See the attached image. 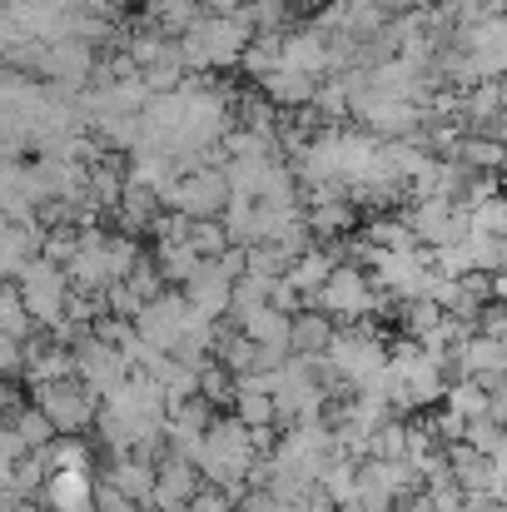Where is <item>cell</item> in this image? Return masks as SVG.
Masks as SVG:
<instances>
[{
  "instance_id": "5bb4252c",
  "label": "cell",
  "mask_w": 507,
  "mask_h": 512,
  "mask_svg": "<svg viewBox=\"0 0 507 512\" xmlns=\"http://www.w3.org/2000/svg\"><path fill=\"white\" fill-rule=\"evenodd\" d=\"M284 65H294V70L324 80V75H329V30H324V25H309V30L284 35Z\"/></svg>"
},
{
  "instance_id": "7c38bea8",
  "label": "cell",
  "mask_w": 507,
  "mask_h": 512,
  "mask_svg": "<svg viewBox=\"0 0 507 512\" xmlns=\"http://www.w3.org/2000/svg\"><path fill=\"white\" fill-rule=\"evenodd\" d=\"M95 478L80 468V473H50L45 488H40V508L45 512H95Z\"/></svg>"
},
{
  "instance_id": "cb8c5ba5",
  "label": "cell",
  "mask_w": 507,
  "mask_h": 512,
  "mask_svg": "<svg viewBox=\"0 0 507 512\" xmlns=\"http://www.w3.org/2000/svg\"><path fill=\"white\" fill-rule=\"evenodd\" d=\"M199 15H204L199 0H150V25L165 30V35H184Z\"/></svg>"
},
{
  "instance_id": "52a82bcc",
  "label": "cell",
  "mask_w": 507,
  "mask_h": 512,
  "mask_svg": "<svg viewBox=\"0 0 507 512\" xmlns=\"http://www.w3.org/2000/svg\"><path fill=\"white\" fill-rule=\"evenodd\" d=\"M229 204V179H224V165H204V170H189L174 179L165 209H179L184 219H219Z\"/></svg>"
},
{
  "instance_id": "f546056e",
  "label": "cell",
  "mask_w": 507,
  "mask_h": 512,
  "mask_svg": "<svg viewBox=\"0 0 507 512\" xmlns=\"http://www.w3.org/2000/svg\"><path fill=\"white\" fill-rule=\"evenodd\" d=\"M125 5H135V0H125Z\"/></svg>"
},
{
  "instance_id": "2e32d148",
  "label": "cell",
  "mask_w": 507,
  "mask_h": 512,
  "mask_svg": "<svg viewBox=\"0 0 507 512\" xmlns=\"http://www.w3.org/2000/svg\"><path fill=\"white\" fill-rule=\"evenodd\" d=\"M259 85H264L269 105H279V110H309V105H314V95H319V80H314V75H304V70H294V65H279V70H274V75H264Z\"/></svg>"
},
{
  "instance_id": "7402d4cb",
  "label": "cell",
  "mask_w": 507,
  "mask_h": 512,
  "mask_svg": "<svg viewBox=\"0 0 507 512\" xmlns=\"http://www.w3.org/2000/svg\"><path fill=\"white\" fill-rule=\"evenodd\" d=\"M234 413H239L254 433L279 428V403H274V393H259V388H239V383H234Z\"/></svg>"
},
{
  "instance_id": "ac0fdd59",
  "label": "cell",
  "mask_w": 507,
  "mask_h": 512,
  "mask_svg": "<svg viewBox=\"0 0 507 512\" xmlns=\"http://www.w3.org/2000/svg\"><path fill=\"white\" fill-rule=\"evenodd\" d=\"M239 329L259 343V348H289L294 314H289V309H279V304H259L254 314H244V319H239Z\"/></svg>"
},
{
  "instance_id": "277c9868",
  "label": "cell",
  "mask_w": 507,
  "mask_h": 512,
  "mask_svg": "<svg viewBox=\"0 0 507 512\" xmlns=\"http://www.w3.org/2000/svg\"><path fill=\"white\" fill-rule=\"evenodd\" d=\"M30 403L45 408L55 433H90L95 413H100V393L80 373H65V378H50V383H30Z\"/></svg>"
},
{
  "instance_id": "484cf974",
  "label": "cell",
  "mask_w": 507,
  "mask_h": 512,
  "mask_svg": "<svg viewBox=\"0 0 507 512\" xmlns=\"http://www.w3.org/2000/svg\"><path fill=\"white\" fill-rule=\"evenodd\" d=\"M503 438H507V428L503 423H493L488 413L468 418V428H463V443H468V448H478V453H488V458L503 448Z\"/></svg>"
},
{
  "instance_id": "83f0119b",
  "label": "cell",
  "mask_w": 507,
  "mask_h": 512,
  "mask_svg": "<svg viewBox=\"0 0 507 512\" xmlns=\"http://www.w3.org/2000/svg\"><path fill=\"white\" fill-rule=\"evenodd\" d=\"M95 512H145V503H135V498L115 493L110 483H100V488H95Z\"/></svg>"
},
{
  "instance_id": "3957f363",
  "label": "cell",
  "mask_w": 507,
  "mask_h": 512,
  "mask_svg": "<svg viewBox=\"0 0 507 512\" xmlns=\"http://www.w3.org/2000/svg\"><path fill=\"white\" fill-rule=\"evenodd\" d=\"M15 294H20L25 314H30L40 329H55V324L65 319V304H70L75 284H70L65 264H55V259H45V254H30L25 269L15 274Z\"/></svg>"
},
{
  "instance_id": "d6986e66",
  "label": "cell",
  "mask_w": 507,
  "mask_h": 512,
  "mask_svg": "<svg viewBox=\"0 0 507 512\" xmlns=\"http://www.w3.org/2000/svg\"><path fill=\"white\" fill-rule=\"evenodd\" d=\"M334 329L338 324L324 309L304 304V309L294 314V329H289V353H324V348L334 343Z\"/></svg>"
},
{
  "instance_id": "6da1fadb",
  "label": "cell",
  "mask_w": 507,
  "mask_h": 512,
  "mask_svg": "<svg viewBox=\"0 0 507 512\" xmlns=\"http://www.w3.org/2000/svg\"><path fill=\"white\" fill-rule=\"evenodd\" d=\"M269 448V433H254L239 413L234 418H214L204 428V453H199V473L204 483L214 488H229L234 498L249 488V473H254V458Z\"/></svg>"
},
{
  "instance_id": "8992f818",
  "label": "cell",
  "mask_w": 507,
  "mask_h": 512,
  "mask_svg": "<svg viewBox=\"0 0 507 512\" xmlns=\"http://www.w3.org/2000/svg\"><path fill=\"white\" fill-rule=\"evenodd\" d=\"M408 229L423 249H443V244H458L468 239L473 229V214L463 199H413L408 209Z\"/></svg>"
},
{
  "instance_id": "44dd1931",
  "label": "cell",
  "mask_w": 507,
  "mask_h": 512,
  "mask_svg": "<svg viewBox=\"0 0 507 512\" xmlns=\"http://www.w3.org/2000/svg\"><path fill=\"white\" fill-rule=\"evenodd\" d=\"M10 428H15V438L25 443V453H40V448H50L60 433H55V423L45 418V408H35V403H20L15 413H10Z\"/></svg>"
},
{
  "instance_id": "30bf717a",
  "label": "cell",
  "mask_w": 507,
  "mask_h": 512,
  "mask_svg": "<svg viewBox=\"0 0 507 512\" xmlns=\"http://www.w3.org/2000/svg\"><path fill=\"white\" fill-rule=\"evenodd\" d=\"M199 488H204V473H199V463L165 453V458L155 463V498H150V508H160V512H189V503H194V493H199Z\"/></svg>"
},
{
  "instance_id": "e0dca14e",
  "label": "cell",
  "mask_w": 507,
  "mask_h": 512,
  "mask_svg": "<svg viewBox=\"0 0 507 512\" xmlns=\"http://www.w3.org/2000/svg\"><path fill=\"white\" fill-rule=\"evenodd\" d=\"M463 170L473 174H498L507 160V140L503 135H478V130H463V140H458V155H453Z\"/></svg>"
},
{
  "instance_id": "ffe728a7",
  "label": "cell",
  "mask_w": 507,
  "mask_h": 512,
  "mask_svg": "<svg viewBox=\"0 0 507 512\" xmlns=\"http://www.w3.org/2000/svg\"><path fill=\"white\" fill-rule=\"evenodd\" d=\"M40 458H45V468L50 473H90V463H95V453H90V443H85V433H60L50 448H40Z\"/></svg>"
},
{
  "instance_id": "8fae6325",
  "label": "cell",
  "mask_w": 507,
  "mask_h": 512,
  "mask_svg": "<svg viewBox=\"0 0 507 512\" xmlns=\"http://www.w3.org/2000/svg\"><path fill=\"white\" fill-rule=\"evenodd\" d=\"M304 219H309V234L319 244H338V239H348L358 229V204L348 194H309Z\"/></svg>"
},
{
  "instance_id": "7a4b0ae2",
  "label": "cell",
  "mask_w": 507,
  "mask_h": 512,
  "mask_svg": "<svg viewBox=\"0 0 507 512\" xmlns=\"http://www.w3.org/2000/svg\"><path fill=\"white\" fill-rule=\"evenodd\" d=\"M254 40L244 10L239 15H199L184 35H179V55H184V70L194 75H209V70H224V65H239L244 45Z\"/></svg>"
},
{
  "instance_id": "9c48e42d",
  "label": "cell",
  "mask_w": 507,
  "mask_h": 512,
  "mask_svg": "<svg viewBox=\"0 0 507 512\" xmlns=\"http://www.w3.org/2000/svg\"><path fill=\"white\" fill-rule=\"evenodd\" d=\"M184 324H189V299L184 294H155L140 314H135V334L155 348L174 353V343L184 339Z\"/></svg>"
},
{
  "instance_id": "9a60e30c",
  "label": "cell",
  "mask_w": 507,
  "mask_h": 512,
  "mask_svg": "<svg viewBox=\"0 0 507 512\" xmlns=\"http://www.w3.org/2000/svg\"><path fill=\"white\" fill-rule=\"evenodd\" d=\"M115 214H120V224H125L130 234H145V229L160 224L165 199H160L150 184H135V179L125 174V189H120V199H115Z\"/></svg>"
},
{
  "instance_id": "4fadbf2b",
  "label": "cell",
  "mask_w": 507,
  "mask_h": 512,
  "mask_svg": "<svg viewBox=\"0 0 507 512\" xmlns=\"http://www.w3.org/2000/svg\"><path fill=\"white\" fill-rule=\"evenodd\" d=\"M100 483H110L115 493H125V498L150 508V498H155V463L140 458V453H110V468H105Z\"/></svg>"
},
{
  "instance_id": "f1b7e54d",
  "label": "cell",
  "mask_w": 507,
  "mask_h": 512,
  "mask_svg": "<svg viewBox=\"0 0 507 512\" xmlns=\"http://www.w3.org/2000/svg\"><path fill=\"white\" fill-rule=\"evenodd\" d=\"M15 408H20V403H15V388H10V383L0 378V423H5V418H10Z\"/></svg>"
},
{
  "instance_id": "d4e9b609",
  "label": "cell",
  "mask_w": 507,
  "mask_h": 512,
  "mask_svg": "<svg viewBox=\"0 0 507 512\" xmlns=\"http://www.w3.org/2000/svg\"><path fill=\"white\" fill-rule=\"evenodd\" d=\"M468 214H473V229H478V234L503 239L507 234V189H498V194H493V199H483V204H473Z\"/></svg>"
},
{
  "instance_id": "ba28073f",
  "label": "cell",
  "mask_w": 507,
  "mask_h": 512,
  "mask_svg": "<svg viewBox=\"0 0 507 512\" xmlns=\"http://www.w3.org/2000/svg\"><path fill=\"white\" fill-rule=\"evenodd\" d=\"M75 373L105 398V393H115V388L135 373V363H130V353H125L120 343H105L95 329H90L85 339L75 343Z\"/></svg>"
},
{
  "instance_id": "5b68a950",
  "label": "cell",
  "mask_w": 507,
  "mask_h": 512,
  "mask_svg": "<svg viewBox=\"0 0 507 512\" xmlns=\"http://www.w3.org/2000/svg\"><path fill=\"white\" fill-rule=\"evenodd\" d=\"M378 284L368 279L363 264H334L329 284L314 294V309H324L334 324H358V319H373L378 314Z\"/></svg>"
},
{
  "instance_id": "603a6c76",
  "label": "cell",
  "mask_w": 507,
  "mask_h": 512,
  "mask_svg": "<svg viewBox=\"0 0 507 512\" xmlns=\"http://www.w3.org/2000/svg\"><path fill=\"white\" fill-rule=\"evenodd\" d=\"M443 408L458 413V418H478V413H488V383H483V378H453L448 393H443Z\"/></svg>"
},
{
  "instance_id": "4316f807",
  "label": "cell",
  "mask_w": 507,
  "mask_h": 512,
  "mask_svg": "<svg viewBox=\"0 0 507 512\" xmlns=\"http://www.w3.org/2000/svg\"><path fill=\"white\" fill-rule=\"evenodd\" d=\"M189 512H234V493H229V488H214V483H204V488L194 493Z\"/></svg>"
}]
</instances>
